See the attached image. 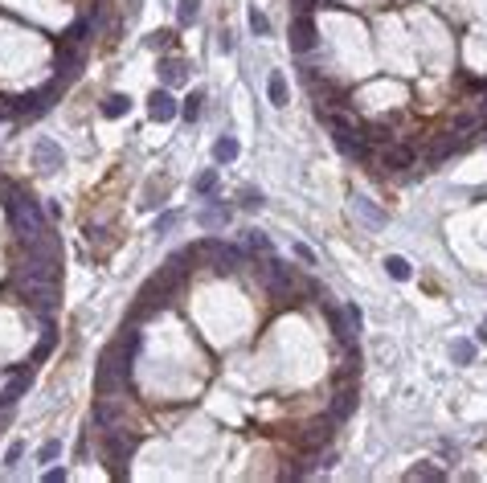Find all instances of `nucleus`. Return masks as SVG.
<instances>
[{
	"mask_svg": "<svg viewBox=\"0 0 487 483\" xmlns=\"http://www.w3.org/2000/svg\"><path fill=\"white\" fill-rule=\"evenodd\" d=\"M135 349H140V328L131 324V328H123V336L115 340L111 349L98 356V365H95V389L98 393H115V389H123V385L131 381Z\"/></svg>",
	"mask_w": 487,
	"mask_h": 483,
	"instance_id": "1",
	"label": "nucleus"
},
{
	"mask_svg": "<svg viewBox=\"0 0 487 483\" xmlns=\"http://www.w3.org/2000/svg\"><path fill=\"white\" fill-rule=\"evenodd\" d=\"M13 279H49L58 283L62 279V250H49V246H25V254L16 258Z\"/></svg>",
	"mask_w": 487,
	"mask_h": 483,
	"instance_id": "2",
	"label": "nucleus"
},
{
	"mask_svg": "<svg viewBox=\"0 0 487 483\" xmlns=\"http://www.w3.org/2000/svg\"><path fill=\"white\" fill-rule=\"evenodd\" d=\"M140 442H144V434H127L123 426L119 430H103V459H107L115 479H123V463L140 450Z\"/></svg>",
	"mask_w": 487,
	"mask_h": 483,
	"instance_id": "3",
	"label": "nucleus"
},
{
	"mask_svg": "<svg viewBox=\"0 0 487 483\" xmlns=\"http://www.w3.org/2000/svg\"><path fill=\"white\" fill-rule=\"evenodd\" d=\"M13 295L21 303L37 307L41 319H49V316H53V307H58V283H49V279H16Z\"/></svg>",
	"mask_w": 487,
	"mask_h": 483,
	"instance_id": "4",
	"label": "nucleus"
},
{
	"mask_svg": "<svg viewBox=\"0 0 487 483\" xmlns=\"http://www.w3.org/2000/svg\"><path fill=\"white\" fill-rule=\"evenodd\" d=\"M90 418H95V426H98V430H119V426L127 422V405H123V401H115L111 393H103V398L95 401Z\"/></svg>",
	"mask_w": 487,
	"mask_h": 483,
	"instance_id": "5",
	"label": "nucleus"
},
{
	"mask_svg": "<svg viewBox=\"0 0 487 483\" xmlns=\"http://www.w3.org/2000/svg\"><path fill=\"white\" fill-rule=\"evenodd\" d=\"M177 115H180V102L172 99L168 86H160V90L147 95V119H152V123H172Z\"/></svg>",
	"mask_w": 487,
	"mask_h": 483,
	"instance_id": "6",
	"label": "nucleus"
},
{
	"mask_svg": "<svg viewBox=\"0 0 487 483\" xmlns=\"http://www.w3.org/2000/svg\"><path fill=\"white\" fill-rule=\"evenodd\" d=\"M82 62H86V50H78V46H58V83H74L78 78Z\"/></svg>",
	"mask_w": 487,
	"mask_h": 483,
	"instance_id": "7",
	"label": "nucleus"
},
{
	"mask_svg": "<svg viewBox=\"0 0 487 483\" xmlns=\"http://www.w3.org/2000/svg\"><path fill=\"white\" fill-rule=\"evenodd\" d=\"M381 164L393 168V172H406V168L418 164V152L409 148V144H397V139H393V144H385V148H381Z\"/></svg>",
	"mask_w": 487,
	"mask_h": 483,
	"instance_id": "8",
	"label": "nucleus"
},
{
	"mask_svg": "<svg viewBox=\"0 0 487 483\" xmlns=\"http://www.w3.org/2000/svg\"><path fill=\"white\" fill-rule=\"evenodd\" d=\"M291 50L295 53L315 50V21H311V13H299V17L291 21Z\"/></svg>",
	"mask_w": 487,
	"mask_h": 483,
	"instance_id": "9",
	"label": "nucleus"
},
{
	"mask_svg": "<svg viewBox=\"0 0 487 483\" xmlns=\"http://www.w3.org/2000/svg\"><path fill=\"white\" fill-rule=\"evenodd\" d=\"M352 217H360L369 230H385V225H389V213L369 197H352Z\"/></svg>",
	"mask_w": 487,
	"mask_h": 483,
	"instance_id": "10",
	"label": "nucleus"
},
{
	"mask_svg": "<svg viewBox=\"0 0 487 483\" xmlns=\"http://www.w3.org/2000/svg\"><path fill=\"white\" fill-rule=\"evenodd\" d=\"M332 426H336V422H332V418H315V422H311L308 430L299 434V447H308V450H324L328 442H332Z\"/></svg>",
	"mask_w": 487,
	"mask_h": 483,
	"instance_id": "11",
	"label": "nucleus"
},
{
	"mask_svg": "<svg viewBox=\"0 0 487 483\" xmlns=\"http://www.w3.org/2000/svg\"><path fill=\"white\" fill-rule=\"evenodd\" d=\"M33 160H37L41 172H58V168H66V152L58 148L53 139H37V144H33Z\"/></svg>",
	"mask_w": 487,
	"mask_h": 483,
	"instance_id": "12",
	"label": "nucleus"
},
{
	"mask_svg": "<svg viewBox=\"0 0 487 483\" xmlns=\"http://www.w3.org/2000/svg\"><path fill=\"white\" fill-rule=\"evenodd\" d=\"M229 217H234V209H229L226 201H217V205H209V209L197 213V225H201V230H226Z\"/></svg>",
	"mask_w": 487,
	"mask_h": 483,
	"instance_id": "13",
	"label": "nucleus"
},
{
	"mask_svg": "<svg viewBox=\"0 0 487 483\" xmlns=\"http://www.w3.org/2000/svg\"><path fill=\"white\" fill-rule=\"evenodd\" d=\"M352 410H357V389H340V393L332 398V405H328V418H332L336 426H344V422L352 418Z\"/></svg>",
	"mask_w": 487,
	"mask_h": 483,
	"instance_id": "14",
	"label": "nucleus"
},
{
	"mask_svg": "<svg viewBox=\"0 0 487 483\" xmlns=\"http://www.w3.org/2000/svg\"><path fill=\"white\" fill-rule=\"evenodd\" d=\"M189 78V66L180 62V58H160V83L164 86H180Z\"/></svg>",
	"mask_w": 487,
	"mask_h": 483,
	"instance_id": "15",
	"label": "nucleus"
},
{
	"mask_svg": "<svg viewBox=\"0 0 487 483\" xmlns=\"http://www.w3.org/2000/svg\"><path fill=\"white\" fill-rule=\"evenodd\" d=\"M95 33V21H74V25H70V29H66L62 33V46H78V50H86V37Z\"/></svg>",
	"mask_w": 487,
	"mask_h": 483,
	"instance_id": "16",
	"label": "nucleus"
},
{
	"mask_svg": "<svg viewBox=\"0 0 487 483\" xmlns=\"http://www.w3.org/2000/svg\"><path fill=\"white\" fill-rule=\"evenodd\" d=\"M266 99H271V107H287V78H283V70H275L271 78H266Z\"/></svg>",
	"mask_w": 487,
	"mask_h": 483,
	"instance_id": "17",
	"label": "nucleus"
},
{
	"mask_svg": "<svg viewBox=\"0 0 487 483\" xmlns=\"http://www.w3.org/2000/svg\"><path fill=\"white\" fill-rule=\"evenodd\" d=\"M479 123H483V115H479V111H463V115L451 119V135H471V139H475Z\"/></svg>",
	"mask_w": 487,
	"mask_h": 483,
	"instance_id": "18",
	"label": "nucleus"
},
{
	"mask_svg": "<svg viewBox=\"0 0 487 483\" xmlns=\"http://www.w3.org/2000/svg\"><path fill=\"white\" fill-rule=\"evenodd\" d=\"M238 152H242V144H238L234 135H221V139L213 144V160H217V164H234V160H238Z\"/></svg>",
	"mask_w": 487,
	"mask_h": 483,
	"instance_id": "19",
	"label": "nucleus"
},
{
	"mask_svg": "<svg viewBox=\"0 0 487 483\" xmlns=\"http://www.w3.org/2000/svg\"><path fill=\"white\" fill-rule=\"evenodd\" d=\"M201 111H205V90H193L189 99L180 102V119H184V123H197Z\"/></svg>",
	"mask_w": 487,
	"mask_h": 483,
	"instance_id": "20",
	"label": "nucleus"
},
{
	"mask_svg": "<svg viewBox=\"0 0 487 483\" xmlns=\"http://www.w3.org/2000/svg\"><path fill=\"white\" fill-rule=\"evenodd\" d=\"M29 381H33V373H21L16 381H9V389L0 393V405H4V410H9V405H16V401H21V393L29 389Z\"/></svg>",
	"mask_w": 487,
	"mask_h": 483,
	"instance_id": "21",
	"label": "nucleus"
},
{
	"mask_svg": "<svg viewBox=\"0 0 487 483\" xmlns=\"http://www.w3.org/2000/svg\"><path fill=\"white\" fill-rule=\"evenodd\" d=\"M360 132H365V139H369V144H381V148H385V144H393V127L385 123V119H377V123L360 127Z\"/></svg>",
	"mask_w": 487,
	"mask_h": 483,
	"instance_id": "22",
	"label": "nucleus"
},
{
	"mask_svg": "<svg viewBox=\"0 0 487 483\" xmlns=\"http://www.w3.org/2000/svg\"><path fill=\"white\" fill-rule=\"evenodd\" d=\"M385 275L397 279V283H406L409 275H414V267H409V258H402V254H389V258H385Z\"/></svg>",
	"mask_w": 487,
	"mask_h": 483,
	"instance_id": "23",
	"label": "nucleus"
},
{
	"mask_svg": "<svg viewBox=\"0 0 487 483\" xmlns=\"http://www.w3.org/2000/svg\"><path fill=\"white\" fill-rule=\"evenodd\" d=\"M406 479H430V483H442L446 479V471H442V467H434V463H418V467H409L406 471Z\"/></svg>",
	"mask_w": 487,
	"mask_h": 483,
	"instance_id": "24",
	"label": "nucleus"
},
{
	"mask_svg": "<svg viewBox=\"0 0 487 483\" xmlns=\"http://www.w3.org/2000/svg\"><path fill=\"white\" fill-rule=\"evenodd\" d=\"M53 344H58V332H53V324L46 319V336H41V344H37V352L29 356V368H33V365H41V361L49 356V352H53Z\"/></svg>",
	"mask_w": 487,
	"mask_h": 483,
	"instance_id": "25",
	"label": "nucleus"
},
{
	"mask_svg": "<svg viewBox=\"0 0 487 483\" xmlns=\"http://www.w3.org/2000/svg\"><path fill=\"white\" fill-rule=\"evenodd\" d=\"M127 107H131L127 95H107V99H103V115H107V119H123V115H127Z\"/></svg>",
	"mask_w": 487,
	"mask_h": 483,
	"instance_id": "26",
	"label": "nucleus"
},
{
	"mask_svg": "<svg viewBox=\"0 0 487 483\" xmlns=\"http://www.w3.org/2000/svg\"><path fill=\"white\" fill-rule=\"evenodd\" d=\"M193 193H197V197H213V193H217V168H205V172L197 176Z\"/></svg>",
	"mask_w": 487,
	"mask_h": 483,
	"instance_id": "27",
	"label": "nucleus"
},
{
	"mask_svg": "<svg viewBox=\"0 0 487 483\" xmlns=\"http://www.w3.org/2000/svg\"><path fill=\"white\" fill-rule=\"evenodd\" d=\"M201 17V0H177V21L180 25H193Z\"/></svg>",
	"mask_w": 487,
	"mask_h": 483,
	"instance_id": "28",
	"label": "nucleus"
},
{
	"mask_svg": "<svg viewBox=\"0 0 487 483\" xmlns=\"http://www.w3.org/2000/svg\"><path fill=\"white\" fill-rule=\"evenodd\" d=\"M246 250H254V254H271V238L262 230H246Z\"/></svg>",
	"mask_w": 487,
	"mask_h": 483,
	"instance_id": "29",
	"label": "nucleus"
},
{
	"mask_svg": "<svg viewBox=\"0 0 487 483\" xmlns=\"http://www.w3.org/2000/svg\"><path fill=\"white\" fill-rule=\"evenodd\" d=\"M451 356H455V365H471V361H475V344H471V340H455Z\"/></svg>",
	"mask_w": 487,
	"mask_h": 483,
	"instance_id": "30",
	"label": "nucleus"
},
{
	"mask_svg": "<svg viewBox=\"0 0 487 483\" xmlns=\"http://www.w3.org/2000/svg\"><path fill=\"white\" fill-rule=\"evenodd\" d=\"M172 37H177L172 29H156V33H147L144 46H147V50H168V46H172Z\"/></svg>",
	"mask_w": 487,
	"mask_h": 483,
	"instance_id": "31",
	"label": "nucleus"
},
{
	"mask_svg": "<svg viewBox=\"0 0 487 483\" xmlns=\"http://www.w3.org/2000/svg\"><path fill=\"white\" fill-rule=\"evenodd\" d=\"M262 205H266V197H262L258 189H250V184H246V189H242V209L254 213V209H262Z\"/></svg>",
	"mask_w": 487,
	"mask_h": 483,
	"instance_id": "32",
	"label": "nucleus"
},
{
	"mask_svg": "<svg viewBox=\"0 0 487 483\" xmlns=\"http://www.w3.org/2000/svg\"><path fill=\"white\" fill-rule=\"evenodd\" d=\"M250 33L266 37L271 33V21H266V13H258V9H250Z\"/></svg>",
	"mask_w": 487,
	"mask_h": 483,
	"instance_id": "33",
	"label": "nucleus"
},
{
	"mask_svg": "<svg viewBox=\"0 0 487 483\" xmlns=\"http://www.w3.org/2000/svg\"><path fill=\"white\" fill-rule=\"evenodd\" d=\"M344 319H348L352 336H360V324H365V316H360V307H357V303H344Z\"/></svg>",
	"mask_w": 487,
	"mask_h": 483,
	"instance_id": "34",
	"label": "nucleus"
},
{
	"mask_svg": "<svg viewBox=\"0 0 487 483\" xmlns=\"http://www.w3.org/2000/svg\"><path fill=\"white\" fill-rule=\"evenodd\" d=\"M58 455H62V442H58V438H49L46 447L37 450V463H53V459H58Z\"/></svg>",
	"mask_w": 487,
	"mask_h": 483,
	"instance_id": "35",
	"label": "nucleus"
},
{
	"mask_svg": "<svg viewBox=\"0 0 487 483\" xmlns=\"http://www.w3.org/2000/svg\"><path fill=\"white\" fill-rule=\"evenodd\" d=\"M177 225H180V213H172V209L156 217V233H168V230H177Z\"/></svg>",
	"mask_w": 487,
	"mask_h": 483,
	"instance_id": "36",
	"label": "nucleus"
},
{
	"mask_svg": "<svg viewBox=\"0 0 487 483\" xmlns=\"http://www.w3.org/2000/svg\"><path fill=\"white\" fill-rule=\"evenodd\" d=\"M217 50H221V53H234V50H238V41H234V33H229V29H221V33H217Z\"/></svg>",
	"mask_w": 487,
	"mask_h": 483,
	"instance_id": "37",
	"label": "nucleus"
},
{
	"mask_svg": "<svg viewBox=\"0 0 487 483\" xmlns=\"http://www.w3.org/2000/svg\"><path fill=\"white\" fill-rule=\"evenodd\" d=\"M21 455H25V442H13V447H9V455H4V463L16 467V463H21Z\"/></svg>",
	"mask_w": 487,
	"mask_h": 483,
	"instance_id": "38",
	"label": "nucleus"
},
{
	"mask_svg": "<svg viewBox=\"0 0 487 483\" xmlns=\"http://www.w3.org/2000/svg\"><path fill=\"white\" fill-rule=\"evenodd\" d=\"M70 475H66V467H49L46 471V483H66Z\"/></svg>",
	"mask_w": 487,
	"mask_h": 483,
	"instance_id": "39",
	"label": "nucleus"
},
{
	"mask_svg": "<svg viewBox=\"0 0 487 483\" xmlns=\"http://www.w3.org/2000/svg\"><path fill=\"white\" fill-rule=\"evenodd\" d=\"M295 254H299V258H303V262H308V267H315V254H311L308 246H303V242H295Z\"/></svg>",
	"mask_w": 487,
	"mask_h": 483,
	"instance_id": "40",
	"label": "nucleus"
},
{
	"mask_svg": "<svg viewBox=\"0 0 487 483\" xmlns=\"http://www.w3.org/2000/svg\"><path fill=\"white\" fill-rule=\"evenodd\" d=\"M295 9H299V13H311V9H320V0H295Z\"/></svg>",
	"mask_w": 487,
	"mask_h": 483,
	"instance_id": "41",
	"label": "nucleus"
},
{
	"mask_svg": "<svg viewBox=\"0 0 487 483\" xmlns=\"http://www.w3.org/2000/svg\"><path fill=\"white\" fill-rule=\"evenodd\" d=\"M479 344H487V324H483V328H479Z\"/></svg>",
	"mask_w": 487,
	"mask_h": 483,
	"instance_id": "42",
	"label": "nucleus"
},
{
	"mask_svg": "<svg viewBox=\"0 0 487 483\" xmlns=\"http://www.w3.org/2000/svg\"><path fill=\"white\" fill-rule=\"evenodd\" d=\"M483 90H487V86H483ZM483 111H487V99H483Z\"/></svg>",
	"mask_w": 487,
	"mask_h": 483,
	"instance_id": "43",
	"label": "nucleus"
},
{
	"mask_svg": "<svg viewBox=\"0 0 487 483\" xmlns=\"http://www.w3.org/2000/svg\"><path fill=\"white\" fill-rule=\"evenodd\" d=\"M0 410H4V405H0Z\"/></svg>",
	"mask_w": 487,
	"mask_h": 483,
	"instance_id": "44",
	"label": "nucleus"
}]
</instances>
